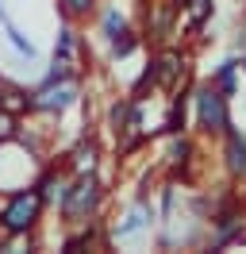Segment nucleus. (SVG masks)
Returning a JSON list of instances; mask_svg holds the SVG:
<instances>
[{"instance_id": "f257e3e1", "label": "nucleus", "mask_w": 246, "mask_h": 254, "mask_svg": "<svg viewBox=\"0 0 246 254\" xmlns=\"http://www.w3.org/2000/svg\"><path fill=\"white\" fill-rule=\"evenodd\" d=\"M39 204H43L39 192H15L12 204L4 208V227L8 231H27L35 223V216H39Z\"/></svg>"}, {"instance_id": "f03ea898", "label": "nucleus", "mask_w": 246, "mask_h": 254, "mask_svg": "<svg viewBox=\"0 0 246 254\" xmlns=\"http://www.w3.org/2000/svg\"><path fill=\"white\" fill-rule=\"evenodd\" d=\"M96 204V181L92 177H81L73 189H69V196H65V216H85L89 208Z\"/></svg>"}, {"instance_id": "7ed1b4c3", "label": "nucleus", "mask_w": 246, "mask_h": 254, "mask_svg": "<svg viewBox=\"0 0 246 254\" xmlns=\"http://www.w3.org/2000/svg\"><path fill=\"white\" fill-rule=\"evenodd\" d=\"M200 120L215 131H223L227 127V104H223V96L215 93V89H204L200 93Z\"/></svg>"}, {"instance_id": "20e7f679", "label": "nucleus", "mask_w": 246, "mask_h": 254, "mask_svg": "<svg viewBox=\"0 0 246 254\" xmlns=\"http://www.w3.org/2000/svg\"><path fill=\"white\" fill-rule=\"evenodd\" d=\"M177 69H181V54H177V50H166V54L158 58V69H154L150 77H158L162 85H173V77H177Z\"/></svg>"}, {"instance_id": "39448f33", "label": "nucleus", "mask_w": 246, "mask_h": 254, "mask_svg": "<svg viewBox=\"0 0 246 254\" xmlns=\"http://www.w3.org/2000/svg\"><path fill=\"white\" fill-rule=\"evenodd\" d=\"M227 154H231V170H235V174H246V143L235 131L227 135Z\"/></svg>"}, {"instance_id": "423d86ee", "label": "nucleus", "mask_w": 246, "mask_h": 254, "mask_svg": "<svg viewBox=\"0 0 246 254\" xmlns=\"http://www.w3.org/2000/svg\"><path fill=\"white\" fill-rule=\"evenodd\" d=\"M27 108V96L19 93V89H4L0 93V112H8V116H15V112Z\"/></svg>"}, {"instance_id": "0eeeda50", "label": "nucleus", "mask_w": 246, "mask_h": 254, "mask_svg": "<svg viewBox=\"0 0 246 254\" xmlns=\"http://www.w3.org/2000/svg\"><path fill=\"white\" fill-rule=\"evenodd\" d=\"M69 100H73V85H62L58 93H54V89H50V93H46L43 100H39V104H43V108H65V104H69Z\"/></svg>"}, {"instance_id": "6e6552de", "label": "nucleus", "mask_w": 246, "mask_h": 254, "mask_svg": "<svg viewBox=\"0 0 246 254\" xmlns=\"http://www.w3.org/2000/svg\"><path fill=\"white\" fill-rule=\"evenodd\" d=\"M138 227H142V212H135L131 220L123 223V227H120V235H131V231H138Z\"/></svg>"}, {"instance_id": "1a4fd4ad", "label": "nucleus", "mask_w": 246, "mask_h": 254, "mask_svg": "<svg viewBox=\"0 0 246 254\" xmlns=\"http://www.w3.org/2000/svg\"><path fill=\"white\" fill-rule=\"evenodd\" d=\"M204 16H208V0H192V23H200Z\"/></svg>"}, {"instance_id": "9d476101", "label": "nucleus", "mask_w": 246, "mask_h": 254, "mask_svg": "<svg viewBox=\"0 0 246 254\" xmlns=\"http://www.w3.org/2000/svg\"><path fill=\"white\" fill-rule=\"evenodd\" d=\"M65 8H69V12H89L92 0H65Z\"/></svg>"}, {"instance_id": "9b49d317", "label": "nucleus", "mask_w": 246, "mask_h": 254, "mask_svg": "<svg viewBox=\"0 0 246 254\" xmlns=\"http://www.w3.org/2000/svg\"><path fill=\"white\" fill-rule=\"evenodd\" d=\"M131 47H135L131 39H116V47H112V50H116V54H127V50H131Z\"/></svg>"}, {"instance_id": "f8f14e48", "label": "nucleus", "mask_w": 246, "mask_h": 254, "mask_svg": "<svg viewBox=\"0 0 246 254\" xmlns=\"http://www.w3.org/2000/svg\"><path fill=\"white\" fill-rule=\"evenodd\" d=\"M0 139H12V124H8V116H0Z\"/></svg>"}]
</instances>
